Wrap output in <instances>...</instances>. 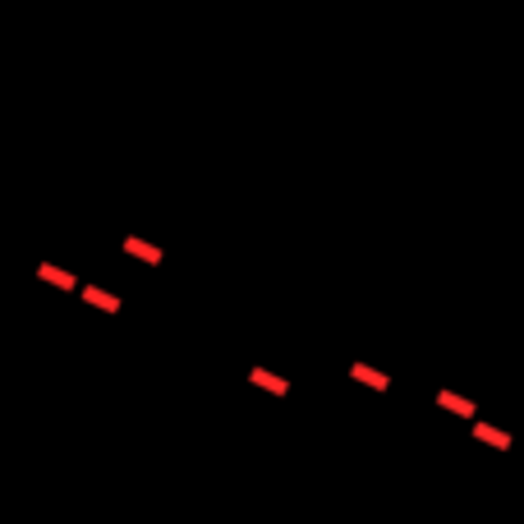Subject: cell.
I'll list each match as a JSON object with an SVG mask.
<instances>
[{"mask_svg": "<svg viewBox=\"0 0 524 524\" xmlns=\"http://www.w3.org/2000/svg\"><path fill=\"white\" fill-rule=\"evenodd\" d=\"M125 253L129 258H143V262H152V267L161 262V249H156V244H147V240H138V235H129V240H125Z\"/></svg>", "mask_w": 524, "mask_h": 524, "instance_id": "7a4b0ae2", "label": "cell"}, {"mask_svg": "<svg viewBox=\"0 0 524 524\" xmlns=\"http://www.w3.org/2000/svg\"><path fill=\"white\" fill-rule=\"evenodd\" d=\"M37 276H42V281H46V285H60V290H74V271H64V267H55V262H42V267H37Z\"/></svg>", "mask_w": 524, "mask_h": 524, "instance_id": "3957f363", "label": "cell"}, {"mask_svg": "<svg viewBox=\"0 0 524 524\" xmlns=\"http://www.w3.org/2000/svg\"><path fill=\"white\" fill-rule=\"evenodd\" d=\"M83 299H88L92 308H102V313H120V299H116V294H106V290H97V285H88Z\"/></svg>", "mask_w": 524, "mask_h": 524, "instance_id": "277c9868", "label": "cell"}, {"mask_svg": "<svg viewBox=\"0 0 524 524\" xmlns=\"http://www.w3.org/2000/svg\"><path fill=\"white\" fill-rule=\"evenodd\" d=\"M350 372H354V382H368V386H377V391L386 386V377H382V372H372V368H359V363H354Z\"/></svg>", "mask_w": 524, "mask_h": 524, "instance_id": "5b68a950", "label": "cell"}, {"mask_svg": "<svg viewBox=\"0 0 524 524\" xmlns=\"http://www.w3.org/2000/svg\"><path fill=\"white\" fill-rule=\"evenodd\" d=\"M249 382L262 386V391H271V396H285V391H290V382L276 377V372H267V368H249Z\"/></svg>", "mask_w": 524, "mask_h": 524, "instance_id": "6da1fadb", "label": "cell"}]
</instances>
